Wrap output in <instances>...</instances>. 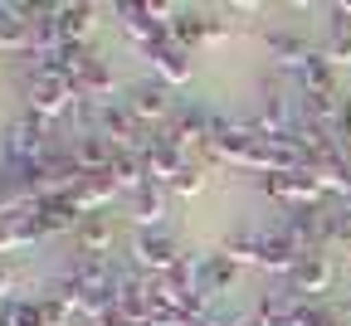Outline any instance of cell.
I'll return each instance as SVG.
<instances>
[{
    "instance_id": "obj_1",
    "label": "cell",
    "mask_w": 351,
    "mask_h": 326,
    "mask_svg": "<svg viewBox=\"0 0 351 326\" xmlns=\"http://www.w3.org/2000/svg\"><path fill=\"white\" fill-rule=\"evenodd\" d=\"M49 122L44 117H34V112H20L10 127H5V136H0V151H5V166H29V161H44L49 156Z\"/></svg>"
},
{
    "instance_id": "obj_2",
    "label": "cell",
    "mask_w": 351,
    "mask_h": 326,
    "mask_svg": "<svg viewBox=\"0 0 351 326\" xmlns=\"http://www.w3.org/2000/svg\"><path fill=\"white\" fill-rule=\"evenodd\" d=\"M73 98H78L73 83H64V78H54V73H39V68L25 73V112L54 122V117H69Z\"/></svg>"
},
{
    "instance_id": "obj_3",
    "label": "cell",
    "mask_w": 351,
    "mask_h": 326,
    "mask_svg": "<svg viewBox=\"0 0 351 326\" xmlns=\"http://www.w3.org/2000/svg\"><path fill=\"white\" fill-rule=\"evenodd\" d=\"M181 258H186V253H181V244H176L166 229H137V234H132V268L147 273V277L171 273Z\"/></svg>"
},
{
    "instance_id": "obj_4",
    "label": "cell",
    "mask_w": 351,
    "mask_h": 326,
    "mask_svg": "<svg viewBox=\"0 0 351 326\" xmlns=\"http://www.w3.org/2000/svg\"><path fill=\"white\" fill-rule=\"evenodd\" d=\"M112 15H117V25L142 44V54H156L161 44H171V25L166 20H156L152 15V5H132V0H117L112 5Z\"/></svg>"
},
{
    "instance_id": "obj_5",
    "label": "cell",
    "mask_w": 351,
    "mask_h": 326,
    "mask_svg": "<svg viewBox=\"0 0 351 326\" xmlns=\"http://www.w3.org/2000/svg\"><path fill=\"white\" fill-rule=\"evenodd\" d=\"M161 136L171 147H181L186 156L191 151H210V136H215V117L205 112V108H181L166 127H161Z\"/></svg>"
},
{
    "instance_id": "obj_6",
    "label": "cell",
    "mask_w": 351,
    "mask_h": 326,
    "mask_svg": "<svg viewBox=\"0 0 351 326\" xmlns=\"http://www.w3.org/2000/svg\"><path fill=\"white\" fill-rule=\"evenodd\" d=\"M127 108H132V117H137L142 127H152V122H171L166 112H171V88L161 83V78H137V83H132L127 88V98H122Z\"/></svg>"
},
{
    "instance_id": "obj_7",
    "label": "cell",
    "mask_w": 351,
    "mask_h": 326,
    "mask_svg": "<svg viewBox=\"0 0 351 326\" xmlns=\"http://www.w3.org/2000/svg\"><path fill=\"white\" fill-rule=\"evenodd\" d=\"M142 161H147V175H152V185H171L176 175H181V171L191 166V156H186L181 147H171L161 131H152V136H147V147H142Z\"/></svg>"
},
{
    "instance_id": "obj_8",
    "label": "cell",
    "mask_w": 351,
    "mask_h": 326,
    "mask_svg": "<svg viewBox=\"0 0 351 326\" xmlns=\"http://www.w3.org/2000/svg\"><path fill=\"white\" fill-rule=\"evenodd\" d=\"M332 288V263H327V253H302L293 268H288V292L293 297H307L313 302L317 292H327Z\"/></svg>"
},
{
    "instance_id": "obj_9",
    "label": "cell",
    "mask_w": 351,
    "mask_h": 326,
    "mask_svg": "<svg viewBox=\"0 0 351 326\" xmlns=\"http://www.w3.org/2000/svg\"><path fill=\"white\" fill-rule=\"evenodd\" d=\"M34 214H39V224H44V234H78V224L88 219L69 195H44V200H34Z\"/></svg>"
},
{
    "instance_id": "obj_10",
    "label": "cell",
    "mask_w": 351,
    "mask_h": 326,
    "mask_svg": "<svg viewBox=\"0 0 351 326\" xmlns=\"http://www.w3.org/2000/svg\"><path fill=\"white\" fill-rule=\"evenodd\" d=\"M34 239H44V224H39L34 205H29V210H10V214H0V258H5L10 249L34 244Z\"/></svg>"
},
{
    "instance_id": "obj_11",
    "label": "cell",
    "mask_w": 351,
    "mask_h": 326,
    "mask_svg": "<svg viewBox=\"0 0 351 326\" xmlns=\"http://www.w3.org/2000/svg\"><path fill=\"white\" fill-rule=\"evenodd\" d=\"M234 283H239V263H234L225 249L200 258V292H210V297H225V292H234Z\"/></svg>"
},
{
    "instance_id": "obj_12",
    "label": "cell",
    "mask_w": 351,
    "mask_h": 326,
    "mask_svg": "<svg viewBox=\"0 0 351 326\" xmlns=\"http://www.w3.org/2000/svg\"><path fill=\"white\" fill-rule=\"evenodd\" d=\"M293 83H298V92H341L337 88V68H332V59L322 49H313L293 68Z\"/></svg>"
},
{
    "instance_id": "obj_13",
    "label": "cell",
    "mask_w": 351,
    "mask_h": 326,
    "mask_svg": "<svg viewBox=\"0 0 351 326\" xmlns=\"http://www.w3.org/2000/svg\"><path fill=\"white\" fill-rule=\"evenodd\" d=\"M152 59V78H161L166 88H181V83H191V49H181V44H161L156 54H147Z\"/></svg>"
},
{
    "instance_id": "obj_14",
    "label": "cell",
    "mask_w": 351,
    "mask_h": 326,
    "mask_svg": "<svg viewBox=\"0 0 351 326\" xmlns=\"http://www.w3.org/2000/svg\"><path fill=\"white\" fill-rule=\"evenodd\" d=\"M117 195V180H112V171H98V175H78V185L69 190V200L83 210V214H98L108 200Z\"/></svg>"
},
{
    "instance_id": "obj_15",
    "label": "cell",
    "mask_w": 351,
    "mask_h": 326,
    "mask_svg": "<svg viewBox=\"0 0 351 326\" xmlns=\"http://www.w3.org/2000/svg\"><path fill=\"white\" fill-rule=\"evenodd\" d=\"M73 151V161H78V171L83 175H98V171H112V156H117V147L108 142V136H78V142L69 147Z\"/></svg>"
},
{
    "instance_id": "obj_16",
    "label": "cell",
    "mask_w": 351,
    "mask_h": 326,
    "mask_svg": "<svg viewBox=\"0 0 351 326\" xmlns=\"http://www.w3.org/2000/svg\"><path fill=\"white\" fill-rule=\"evenodd\" d=\"M112 180H117V190H122V195H137L142 185H152L142 151H132V147H117V156H112Z\"/></svg>"
},
{
    "instance_id": "obj_17",
    "label": "cell",
    "mask_w": 351,
    "mask_h": 326,
    "mask_svg": "<svg viewBox=\"0 0 351 326\" xmlns=\"http://www.w3.org/2000/svg\"><path fill=\"white\" fill-rule=\"evenodd\" d=\"M166 185H142V190L137 195H127L132 200V219H137L142 229H156L161 219H166Z\"/></svg>"
},
{
    "instance_id": "obj_18",
    "label": "cell",
    "mask_w": 351,
    "mask_h": 326,
    "mask_svg": "<svg viewBox=\"0 0 351 326\" xmlns=\"http://www.w3.org/2000/svg\"><path fill=\"white\" fill-rule=\"evenodd\" d=\"M112 88H117V78H112V64H108V59H93V64L78 73V83H73L78 98H98V103L112 98Z\"/></svg>"
},
{
    "instance_id": "obj_19",
    "label": "cell",
    "mask_w": 351,
    "mask_h": 326,
    "mask_svg": "<svg viewBox=\"0 0 351 326\" xmlns=\"http://www.w3.org/2000/svg\"><path fill=\"white\" fill-rule=\"evenodd\" d=\"M200 39H210V15L181 5V15L171 20V44H181V49H195Z\"/></svg>"
},
{
    "instance_id": "obj_20",
    "label": "cell",
    "mask_w": 351,
    "mask_h": 326,
    "mask_svg": "<svg viewBox=\"0 0 351 326\" xmlns=\"http://www.w3.org/2000/svg\"><path fill=\"white\" fill-rule=\"evenodd\" d=\"M73 244H78V253H108V249H112V224H108L103 214H88V219L78 224Z\"/></svg>"
},
{
    "instance_id": "obj_21",
    "label": "cell",
    "mask_w": 351,
    "mask_h": 326,
    "mask_svg": "<svg viewBox=\"0 0 351 326\" xmlns=\"http://www.w3.org/2000/svg\"><path fill=\"white\" fill-rule=\"evenodd\" d=\"M269 54L278 59V68H283V73H293V68H298L307 54H313V49H307V44H302L298 34H283V29H274V34H269Z\"/></svg>"
},
{
    "instance_id": "obj_22",
    "label": "cell",
    "mask_w": 351,
    "mask_h": 326,
    "mask_svg": "<svg viewBox=\"0 0 351 326\" xmlns=\"http://www.w3.org/2000/svg\"><path fill=\"white\" fill-rule=\"evenodd\" d=\"M225 253L244 268V263H254L258 268V258H263V229H239V234H230L225 239Z\"/></svg>"
},
{
    "instance_id": "obj_23",
    "label": "cell",
    "mask_w": 351,
    "mask_h": 326,
    "mask_svg": "<svg viewBox=\"0 0 351 326\" xmlns=\"http://www.w3.org/2000/svg\"><path fill=\"white\" fill-rule=\"evenodd\" d=\"M0 326H44L39 297H5L0 302Z\"/></svg>"
},
{
    "instance_id": "obj_24",
    "label": "cell",
    "mask_w": 351,
    "mask_h": 326,
    "mask_svg": "<svg viewBox=\"0 0 351 326\" xmlns=\"http://www.w3.org/2000/svg\"><path fill=\"white\" fill-rule=\"evenodd\" d=\"M93 20H98V5H59V29H64V39H83V44H88Z\"/></svg>"
},
{
    "instance_id": "obj_25",
    "label": "cell",
    "mask_w": 351,
    "mask_h": 326,
    "mask_svg": "<svg viewBox=\"0 0 351 326\" xmlns=\"http://www.w3.org/2000/svg\"><path fill=\"white\" fill-rule=\"evenodd\" d=\"M34 200H29V190L20 185V175L10 171V166H0V214H10V210H29Z\"/></svg>"
},
{
    "instance_id": "obj_26",
    "label": "cell",
    "mask_w": 351,
    "mask_h": 326,
    "mask_svg": "<svg viewBox=\"0 0 351 326\" xmlns=\"http://www.w3.org/2000/svg\"><path fill=\"white\" fill-rule=\"evenodd\" d=\"M39 312H44V326H69V316H73V307H69L54 288L39 292Z\"/></svg>"
},
{
    "instance_id": "obj_27",
    "label": "cell",
    "mask_w": 351,
    "mask_h": 326,
    "mask_svg": "<svg viewBox=\"0 0 351 326\" xmlns=\"http://www.w3.org/2000/svg\"><path fill=\"white\" fill-rule=\"evenodd\" d=\"M200 185H205V171H200V166L191 161V166H186L181 175H176V180L166 185V190H171V195H200Z\"/></svg>"
},
{
    "instance_id": "obj_28",
    "label": "cell",
    "mask_w": 351,
    "mask_h": 326,
    "mask_svg": "<svg viewBox=\"0 0 351 326\" xmlns=\"http://www.w3.org/2000/svg\"><path fill=\"white\" fill-rule=\"evenodd\" d=\"M327 229H332V244H346V249H351V210H346V205H337V210L327 214Z\"/></svg>"
},
{
    "instance_id": "obj_29",
    "label": "cell",
    "mask_w": 351,
    "mask_h": 326,
    "mask_svg": "<svg viewBox=\"0 0 351 326\" xmlns=\"http://www.w3.org/2000/svg\"><path fill=\"white\" fill-rule=\"evenodd\" d=\"M10 283H15V273H10V263L0 258V292H10Z\"/></svg>"
},
{
    "instance_id": "obj_30",
    "label": "cell",
    "mask_w": 351,
    "mask_h": 326,
    "mask_svg": "<svg viewBox=\"0 0 351 326\" xmlns=\"http://www.w3.org/2000/svg\"><path fill=\"white\" fill-rule=\"evenodd\" d=\"M337 316H341V326H351V302H346V307H337Z\"/></svg>"
},
{
    "instance_id": "obj_31",
    "label": "cell",
    "mask_w": 351,
    "mask_h": 326,
    "mask_svg": "<svg viewBox=\"0 0 351 326\" xmlns=\"http://www.w3.org/2000/svg\"><path fill=\"white\" fill-rule=\"evenodd\" d=\"M322 326H341V316H337V312H332V316H327V321H322Z\"/></svg>"
}]
</instances>
